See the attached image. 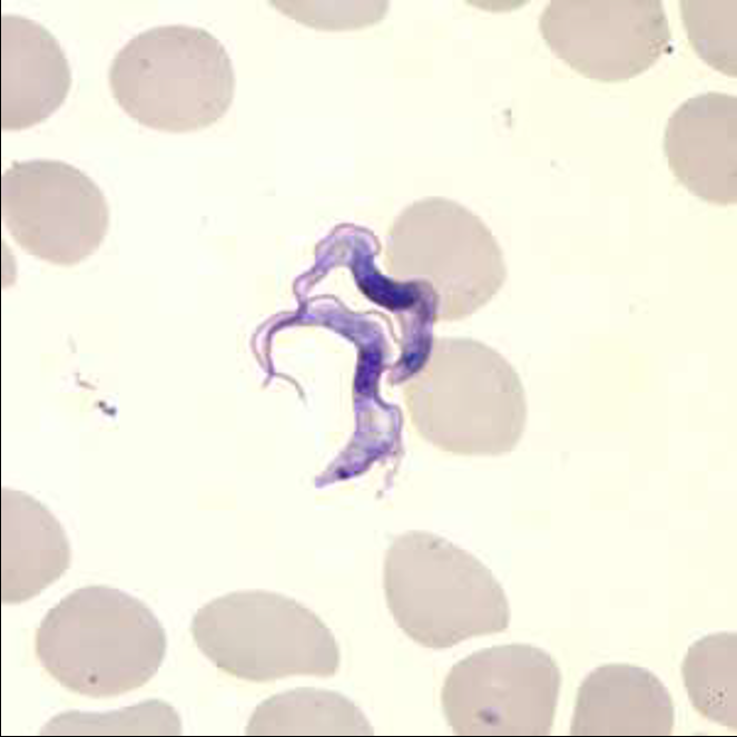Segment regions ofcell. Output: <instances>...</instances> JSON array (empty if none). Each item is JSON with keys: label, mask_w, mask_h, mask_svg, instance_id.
Returning a JSON list of instances; mask_svg holds the SVG:
<instances>
[{"label": "cell", "mask_w": 737, "mask_h": 737, "mask_svg": "<svg viewBox=\"0 0 737 737\" xmlns=\"http://www.w3.org/2000/svg\"><path fill=\"white\" fill-rule=\"evenodd\" d=\"M167 647L165 630L141 600L108 586L73 590L49 609L35 637L37 658L62 687L90 698L147 684Z\"/></svg>", "instance_id": "1"}, {"label": "cell", "mask_w": 737, "mask_h": 737, "mask_svg": "<svg viewBox=\"0 0 737 737\" xmlns=\"http://www.w3.org/2000/svg\"><path fill=\"white\" fill-rule=\"evenodd\" d=\"M383 586L397 626L426 648H451L509 626V602L491 570L434 533L411 531L394 541Z\"/></svg>", "instance_id": "2"}, {"label": "cell", "mask_w": 737, "mask_h": 737, "mask_svg": "<svg viewBox=\"0 0 737 737\" xmlns=\"http://www.w3.org/2000/svg\"><path fill=\"white\" fill-rule=\"evenodd\" d=\"M108 81L129 117L168 132L209 127L227 112L235 92L225 47L187 24L158 26L132 37L114 57Z\"/></svg>", "instance_id": "3"}, {"label": "cell", "mask_w": 737, "mask_h": 737, "mask_svg": "<svg viewBox=\"0 0 737 737\" xmlns=\"http://www.w3.org/2000/svg\"><path fill=\"white\" fill-rule=\"evenodd\" d=\"M191 635L222 671L253 682L332 677L340 649L328 627L296 600L272 591L217 597L197 610Z\"/></svg>", "instance_id": "4"}, {"label": "cell", "mask_w": 737, "mask_h": 737, "mask_svg": "<svg viewBox=\"0 0 737 737\" xmlns=\"http://www.w3.org/2000/svg\"><path fill=\"white\" fill-rule=\"evenodd\" d=\"M421 386L419 425L434 445L499 455L520 441L527 421L523 386L492 347L472 340L436 341Z\"/></svg>", "instance_id": "5"}, {"label": "cell", "mask_w": 737, "mask_h": 737, "mask_svg": "<svg viewBox=\"0 0 737 737\" xmlns=\"http://www.w3.org/2000/svg\"><path fill=\"white\" fill-rule=\"evenodd\" d=\"M561 679L557 662L541 648L481 649L449 671L441 691L443 714L455 735H549Z\"/></svg>", "instance_id": "6"}, {"label": "cell", "mask_w": 737, "mask_h": 737, "mask_svg": "<svg viewBox=\"0 0 737 737\" xmlns=\"http://www.w3.org/2000/svg\"><path fill=\"white\" fill-rule=\"evenodd\" d=\"M1 215L26 253L61 266L92 255L109 227V206L99 186L55 159L12 161L1 176Z\"/></svg>", "instance_id": "7"}, {"label": "cell", "mask_w": 737, "mask_h": 737, "mask_svg": "<svg viewBox=\"0 0 737 737\" xmlns=\"http://www.w3.org/2000/svg\"><path fill=\"white\" fill-rule=\"evenodd\" d=\"M390 247L423 271L443 318L468 316L502 287V250L482 219L459 203L430 197L409 206L396 219Z\"/></svg>", "instance_id": "8"}, {"label": "cell", "mask_w": 737, "mask_h": 737, "mask_svg": "<svg viewBox=\"0 0 737 737\" xmlns=\"http://www.w3.org/2000/svg\"><path fill=\"white\" fill-rule=\"evenodd\" d=\"M539 28L558 58L603 82L629 80L672 50L660 0H552Z\"/></svg>", "instance_id": "9"}, {"label": "cell", "mask_w": 737, "mask_h": 737, "mask_svg": "<svg viewBox=\"0 0 737 737\" xmlns=\"http://www.w3.org/2000/svg\"><path fill=\"white\" fill-rule=\"evenodd\" d=\"M664 150L690 193L711 204H735L737 98L709 91L684 101L668 119Z\"/></svg>", "instance_id": "10"}, {"label": "cell", "mask_w": 737, "mask_h": 737, "mask_svg": "<svg viewBox=\"0 0 737 737\" xmlns=\"http://www.w3.org/2000/svg\"><path fill=\"white\" fill-rule=\"evenodd\" d=\"M71 71L55 36L19 14L1 16V128L21 130L66 100Z\"/></svg>", "instance_id": "11"}, {"label": "cell", "mask_w": 737, "mask_h": 737, "mask_svg": "<svg viewBox=\"0 0 737 737\" xmlns=\"http://www.w3.org/2000/svg\"><path fill=\"white\" fill-rule=\"evenodd\" d=\"M674 704L660 679L648 669L610 664L581 682L571 735L667 736L672 733Z\"/></svg>", "instance_id": "12"}, {"label": "cell", "mask_w": 737, "mask_h": 737, "mask_svg": "<svg viewBox=\"0 0 737 737\" xmlns=\"http://www.w3.org/2000/svg\"><path fill=\"white\" fill-rule=\"evenodd\" d=\"M70 546L57 518L26 492L1 490V601L39 594L69 568Z\"/></svg>", "instance_id": "13"}, {"label": "cell", "mask_w": 737, "mask_h": 737, "mask_svg": "<svg viewBox=\"0 0 737 737\" xmlns=\"http://www.w3.org/2000/svg\"><path fill=\"white\" fill-rule=\"evenodd\" d=\"M247 735H372L362 710L345 696L316 688H296L261 702Z\"/></svg>", "instance_id": "14"}, {"label": "cell", "mask_w": 737, "mask_h": 737, "mask_svg": "<svg viewBox=\"0 0 737 737\" xmlns=\"http://www.w3.org/2000/svg\"><path fill=\"white\" fill-rule=\"evenodd\" d=\"M681 675L692 707L702 717L737 728V635L717 632L689 648Z\"/></svg>", "instance_id": "15"}, {"label": "cell", "mask_w": 737, "mask_h": 737, "mask_svg": "<svg viewBox=\"0 0 737 737\" xmlns=\"http://www.w3.org/2000/svg\"><path fill=\"white\" fill-rule=\"evenodd\" d=\"M176 710L160 699L144 700L107 713L69 710L56 715L41 735H180Z\"/></svg>", "instance_id": "16"}, {"label": "cell", "mask_w": 737, "mask_h": 737, "mask_svg": "<svg viewBox=\"0 0 737 737\" xmlns=\"http://www.w3.org/2000/svg\"><path fill=\"white\" fill-rule=\"evenodd\" d=\"M681 18L688 40L709 66L736 77V0H682Z\"/></svg>", "instance_id": "17"}]
</instances>
